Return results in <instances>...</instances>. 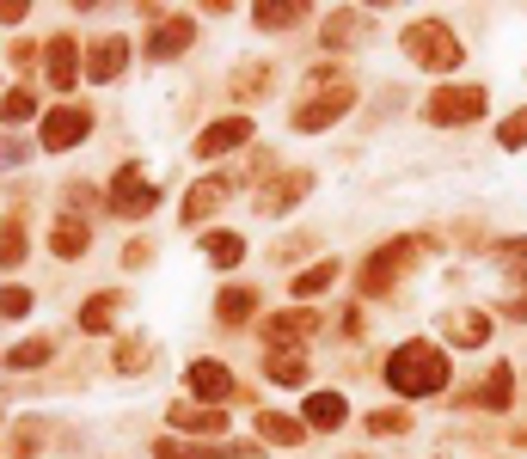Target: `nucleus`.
<instances>
[{
	"label": "nucleus",
	"instance_id": "obj_1",
	"mask_svg": "<svg viewBox=\"0 0 527 459\" xmlns=\"http://www.w3.org/2000/svg\"><path fill=\"white\" fill-rule=\"evenodd\" d=\"M448 355L436 349V343H399L393 355H387V386L399 392V398H429V392H442L448 386Z\"/></svg>",
	"mask_w": 527,
	"mask_h": 459
},
{
	"label": "nucleus",
	"instance_id": "obj_34",
	"mask_svg": "<svg viewBox=\"0 0 527 459\" xmlns=\"http://www.w3.org/2000/svg\"><path fill=\"white\" fill-rule=\"evenodd\" d=\"M509 319H527V294H521V300H515V306H509Z\"/></svg>",
	"mask_w": 527,
	"mask_h": 459
},
{
	"label": "nucleus",
	"instance_id": "obj_20",
	"mask_svg": "<svg viewBox=\"0 0 527 459\" xmlns=\"http://www.w3.org/2000/svg\"><path fill=\"white\" fill-rule=\"evenodd\" d=\"M448 337H454L460 349H478V343H485V337H491V319H485V313H454V325H448Z\"/></svg>",
	"mask_w": 527,
	"mask_h": 459
},
{
	"label": "nucleus",
	"instance_id": "obj_7",
	"mask_svg": "<svg viewBox=\"0 0 527 459\" xmlns=\"http://www.w3.org/2000/svg\"><path fill=\"white\" fill-rule=\"evenodd\" d=\"M252 141V117H221L197 135V160H215V153H233V147H246Z\"/></svg>",
	"mask_w": 527,
	"mask_h": 459
},
{
	"label": "nucleus",
	"instance_id": "obj_24",
	"mask_svg": "<svg viewBox=\"0 0 527 459\" xmlns=\"http://www.w3.org/2000/svg\"><path fill=\"white\" fill-rule=\"evenodd\" d=\"M252 306H258V294H252V288H227V294L215 300V313H221L227 325H239V319H246V313H252Z\"/></svg>",
	"mask_w": 527,
	"mask_h": 459
},
{
	"label": "nucleus",
	"instance_id": "obj_3",
	"mask_svg": "<svg viewBox=\"0 0 527 459\" xmlns=\"http://www.w3.org/2000/svg\"><path fill=\"white\" fill-rule=\"evenodd\" d=\"M105 202H111V215H123V221H141V215H154V202H160V190L141 178V172H117L111 178V190H105Z\"/></svg>",
	"mask_w": 527,
	"mask_h": 459
},
{
	"label": "nucleus",
	"instance_id": "obj_26",
	"mask_svg": "<svg viewBox=\"0 0 527 459\" xmlns=\"http://www.w3.org/2000/svg\"><path fill=\"white\" fill-rule=\"evenodd\" d=\"M338 282V264H313L307 276H295V300H307V294H319V288H331Z\"/></svg>",
	"mask_w": 527,
	"mask_h": 459
},
{
	"label": "nucleus",
	"instance_id": "obj_19",
	"mask_svg": "<svg viewBox=\"0 0 527 459\" xmlns=\"http://www.w3.org/2000/svg\"><path fill=\"white\" fill-rule=\"evenodd\" d=\"M56 355V343L50 337H31V343H19V349H7V368H19V374H31V368H43Z\"/></svg>",
	"mask_w": 527,
	"mask_h": 459
},
{
	"label": "nucleus",
	"instance_id": "obj_33",
	"mask_svg": "<svg viewBox=\"0 0 527 459\" xmlns=\"http://www.w3.org/2000/svg\"><path fill=\"white\" fill-rule=\"evenodd\" d=\"M350 25H356V19H350V13H338V19H331V25H325V43H331V49H338V43L350 37Z\"/></svg>",
	"mask_w": 527,
	"mask_h": 459
},
{
	"label": "nucleus",
	"instance_id": "obj_14",
	"mask_svg": "<svg viewBox=\"0 0 527 459\" xmlns=\"http://www.w3.org/2000/svg\"><path fill=\"white\" fill-rule=\"evenodd\" d=\"M172 423L184 435H221L227 429V417L215 411V404H172Z\"/></svg>",
	"mask_w": 527,
	"mask_h": 459
},
{
	"label": "nucleus",
	"instance_id": "obj_6",
	"mask_svg": "<svg viewBox=\"0 0 527 459\" xmlns=\"http://www.w3.org/2000/svg\"><path fill=\"white\" fill-rule=\"evenodd\" d=\"M86 135H92V117H86V111H50V117H43V129H37V141L50 147V153L80 147Z\"/></svg>",
	"mask_w": 527,
	"mask_h": 459
},
{
	"label": "nucleus",
	"instance_id": "obj_15",
	"mask_svg": "<svg viewBox=\"0 0 527 459\" xmlns=\"http://www.w3.org/2000/svg\"><path fill=\"white\" fill-rule=\"evenodd\" d=\"M301 417H307V423H313V429H338V423H344V417H350V404H344V398H338V392H313V398H307V404H301Z\"/></svg>",
	"mask_w": 527,
	"mask_h": 459
},
{
	"label": "nucleus",
	"instance_id": "obj_13",
	"mask_svg": "<svg viewBox=\"0 0 527 459\" xmlns=\"http://www.w3.org/2000/svg\"><path fill=\"white\" fill-rule=\"evenodd\" d=\"M233 184L227 178H209V184H190L184 190V221H209L215 209H221V196H227Z\"/></svg>",
	"mask_w": 527,
	"mask_h": 459
},
{
	"label": "nucleus",
	"instance_id": "obj_5",
	"mask_svg": "<svg viewBox=\"0 0 527 459\" xmlns=\"http://www.w3.org/2000/svg\"><path fill=\"white\" fill-rule=\"evenodd\" d=\"M356 105V92L350 86H331V92H319V98H307V105L295 111V129H307V135H319V129H331L344 111Z\"/></svg>",
	"mask_w": 527,
	"mask_h": 459
},
{
	"label": "nucleus",
	"instance_id": "obj_12",
	"mask_svg": "<svg viewBox=\"0 0 527 459\" xmlns=\"http://www.w3.org/2000/svg\"><path fill=\"white\" fill-rule=\"evenodd\" d=\"M307 331H313V313H307V306H289V313H270V319H264V337H270L276 349L301 343Z\"/></svg>",
	"mask_w": 527,
	"mask_h": 459
},
{
	"label": "nucleus",
	"instance_id": "obj_30",
	"mask_svg": "<svg viewBox=\"0 0 527 459\" xmlns=\"http://www.w3.org/2000/svg\"><path fill=\"white\" fill-rule=\"evenodd\" d=\"M19 313H31V294L25 288H0V319H19Z\"/></svg>",
	"mask_w": 527,
	"mask_h": 459
},
{
	"label": "nucleus",
	"instance_id": "obj_10",
	"mask_svg": "<svg viewBox=\"0 0 527 459\" xmlns=\"http://www.w3.org/2000/svg\"><path fill=\"white\" fill-rule=\"evenodd\" d=\"M190 37H197V25H190L184 13H178V19H166L160 31H148V62H172V56H184Z\"/></svg>",
	"mask_w": 527,
	"mask_h": 459
},
{
	"label": "nucleus",
	"instance_id": "obj_28",
	"mask_svg": "<svg viewBox=\"0 0 527 459\" xmlns=\"http://www.w3.org/2000/svg\"><path fill=\"white\" fill-rule=\"evenodd\" d=\"M111 313H117V300H111V294H99V300H86L80 325H86V331H105V325H111Z\"/></svg>",
	"mask_w": 527,
	"mask_h": 459
},
{
	"label": "nucleus",
	"instance_id": "obj_23",
	"mask_svg": "<svg viewBox=\"0 0 527 459\" xmlns=\"http://www.w3.org/2000/svg\"><path fill=\"white\" fill-rule=\"evenodd\" d=\"M203 251H209V258H215L221 270H233L239 258H246V239H233V233H209V239H203Z\"/></svg>",
	"mask_w": 527,
	"mask_h": 459
},
{
	"label": "nucleus",
	"instance_id": "obj_27",
	"mask_svg": "<svg viewBox=\"0 0 527 459\" xmlns=\"http://www.w3.org/2000/svg\"><path fill=\"white\" fill-rule=\"evenodd\" d=\"M509 398H515V380H509V368H497V374L485 380V392H478V404H497V411H503Z\"/></svg>",
	"mask_w": 527,
	"mask_h": 459
},
{
	"label": "nucleus",
	"instance_id": "obj_8",
	"mask_svg": "<svg viewBox=\"0 0 527 459\" xmlns=\"http://www.w3.org/2000/svg\"><path fill=\"white\" fill-rule=\"evenodd\" d=\"M411 251H417L411 239H399V245H380L374 258H368V270H362V288H368V294H380V288H387V282L411 264Z\"/></svg>",
	"mask_w": 527,
	"mask_h": 459
},
{
	"label": "nucleus",
	"instance_id": "obj_31",
	"mask_svg": "<svg viewBox=\"0 0 527 459\" xmlns=\"http://www.w3.org/2000/svg\"><path fill=\"white\" fill-rule=\"evenodd\" d=\"M25 258V233L19 227H0V264H19Z\"/></svg>",
	"mask_w": 527,
	"mask_h": 459
},
{
	"label": "nucleus",
	"instance_id": "obj_22",
	"mask_svg": "<svg viewBox=\"0 0 527 459\" xmlns=\"http://www.w3.org/2000/svg\"><path fill=\"white\" fill-rule=\"evenodd\" d=\"M86 221H62L56 233H50V251H56V258H80V251H86Z\"/></svg>",
	"mask_w": 527,
	"mask_h": 459
},
{
	"label": "nucleus",
	"instance_id": "obj_18",
	"mask_svg": "<svg viewBox=\"0 0 527 459\" xmlns=\"http://www.w3.org/2000/svg\"><path fill=\"white\" fill-rule=\"evenodd\" d=\"M270 380H276V386H301V380H307V355H301V349H276V355H270Z\"/></svg>",
	"mask_w": 527,
	"mask_h": 459
},
{
	"label": "nucleus",
	"instance_id": "obj_32",
	"mask_svg": "<svg viewBox=\"0 0 527 459\" xmlns=\"http://www.w3.org/2000/svg\"><path fill=\"white\" fill-rule=\"evenodd\" d=\"M497 141H503V147H521V141H527V111H515V117L497 129Z\"/></svg>",
	"mask_w": 527,
	"mask_h": 459
},
{
	"label": "nucleus",
	"instance_id": "obj_25",
	"mask_svg": "<svg viewBox=\"0 0 527 459\" xmlns=\"http://www.w3.org/2000/svg\"><path fill=\"white\" fill-rule=\"evenodd\" d=\"M25 117H37V98L19 86V92H7V98H0V123H25Z\"/></svg>",
	"mask_w": 527,
	"mask_h": 459
},
{
	"label": "nucleus",
	"instance_id": "obj_29",
	"mask_svg": "<svg viewBox=\"0 0 527 459\" xmlns=\"http://www.w3.org/2000/svg\"><path fill=\"white\" fill-rule=\"evenodd\" d=\"M368 429H374V435H405V429H411V417H405V411H374V417H368Z\"/></svg>",
	"mask_w": 527,
	"mask_h": 459
},
{
	"label": "nucleus",
	"instance_id": "obj_9",
	"mask_svg": "<svg viewBox=\"0 0 527 459\" xmlns=\"http://www.w3.org/2000/svg\"><path fill=\"white\" fill-rule=\"evenodd\" d=\"M184 380H190V392H197L203 404H227V398H233V374H227L221 362H209V355H203V362H190Z\"/></svg>",
	"mask_w": 527,
	"mask_h": 459
},
{
	"label": "nucleus",
	"instance_id": "obj_21",
	"mask_svg": "<svg viewBox=\"0 0 527 459\" xmlns=\"http://www.w3.org/2000/svg\"><path fill=\"white\" fill-rule=\"evenodd\" d=\"M307 7H301V0H264V7H252V19L264 25V31H282V25H295Z\"/></svg>",
	"mask_w": 527,
	"mask_h": 459
},
{
	"label": "nucleus",
	"instance_id": "obj_2",
	"mask_svg": "<svg viewBox=\"0 0 527 459\" xmlns=\"http://www.w3.org/2000/svg\"><path fill=\"white\" fill-rule=\"evenodd\" d=\"M405 56L423 62V68H436V74H448V68H460V43H454V31L442 19H417L405 31Z\"/></svg>",
	"mask_w": 527,
	"mask_h": 459
},
{
	"label": "nucleus",
	"instance_id": "obj_16",
	"mask_svg": "<svg viewBox=\"0 0 527 459\" xmlns=\"http://www.w3.org/2000/svg\"><path fill=\"white\" fill-rule=\"evenodd\" d=\"M258 435H264V441H276V447H301L307 423H295V417H282V411H258Z\"/></svg>",
	"mask_w": 527,
	"mask_h": 459
},
{
	"label": "nucleus",
	"instance_id": "obj_4",
	"mask_svg": "<svg viewBox=\"0 0 527 459\" xmlns=\"http://www.w3.org/2000/svg\"><path fill=\"white\" fill-rule=\"evenodd\" d=\"M485 117V86H442L429 98V123H478Z\"/></svg>",
	"mask_w": 527,
	"mask_h": 459
},
{
	"label": "nucleus",
	"instance_id": "obj_17",
	"mask_svg": "<svg viewBox=\"0 0 527 459\" xmlns=\"http://www.w3.org/2000/svg\"><path fill=\"white\" fill-rule=\"evenodd\" d=\"M43 68H50L56 92H62V86H74V80H80V74H74V43H68V37H56L50 49H43Z\"/></svg>",
	"mask_w": 527,
	"mask_h": 459
},
{
	"label": "nucleus",
	"instance_id": "obj_11",
	"mask_svg": "<svg viewBox=\"0 0 527 459\" xmlns=\"http://www.w3.org/2000/svg\"><path fill=\"white\" fill-rule=\"evenodd\" d=\"M123 62H129V43H123V37H99V43L86 49V80H99V86H105V80L123 74Z\"/></svg>",
	"mask_w": 527,
	"mask_h": 459
}]
</instances>
